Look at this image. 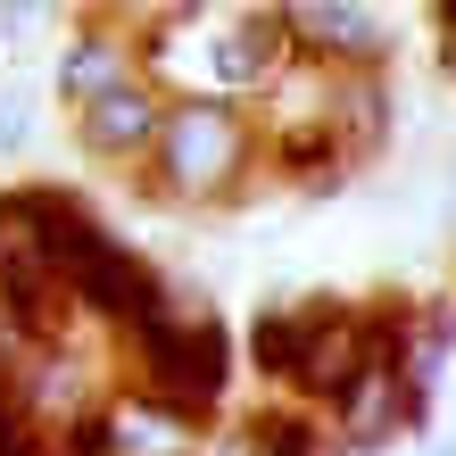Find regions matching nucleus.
<instances>
[{
  "label": "nucleus",
  "instance_id": "nucleus-11",
  "mask_svg": "<svg viewBox=\"0 0 456 456\" xmlns=\"http://www.w3.org/2000/svg\"><path fill=\"white\" fill-rule=\"evenodd\" d=\"M432 17H440V59H448V75H456V0H440Z\"/></svg>",
  "mask_w": 456,
  "mask_h": 456
},
{
  "label": "nucleus",
  "instance_id": "nucleus-3",
  "mask_svg": "<svg viewBox=\"0 0 456 456\" xmlns=\"http://www.w3.org/2000/svg\"><path fill=\"white\" fill-rule=\"evenodd\" d=\"M125 357H133V390H142L150 407H167V415H183V423H200V415L224 407L232 332L216 324V307L191 299V290H167V307L125 340Z\"/></svg>",
  "mask_w": 456,
  "mask_h": 456
},
{
  "label": "nucleus",
  "instance_id": "nucleus-13",
  "mask_svg": "<svg viewBox=\"0 0 456 456\" xmlns=\"http://www.w3.org/2000/svg\"><path fill=\"white\" fill-rule=\"evenodd\" d=\"M432 456H456V440H448V448H432Z\"/></svg>",
  "mask_w": 456,
  "mask_h": 456
},
{
  "label": "nucleus",
  "instance_id": "nucleus-1",
  "mask_svg": "<svg viewBox=\"0 0 456 456\" xmlns=\"http://www.w3.org/2000/svg\"><path fill=\"white\" fill-rule=\"evenodd\" d=\"M109 232L75 191L59 183H17L0 191V315L59 340V315L75 307V265Z\"/></svg>",
  "mask_w": 456,
  "mask_h": 456
},
{
  "label": "nucleus",
  "instance_id": "nucleus-8",
  "mask_svg": "<svg viewBox=\"0 0 456 456\" xmlns=\"http://www.w3.org/2000/svg\"><path fill=\"white\" fill-rule=\"evenodd\" d=\"M232 456H348L332 440V423H315V415H290V407H265L240 423V448Z\"/></svg>",
  "mask_w": 456,
  "mask_h": 456
},
{
  "label": "nucleus",
  "instance_id": "nucleus-6",
  "mask_svg": "<svg viewBox=\"0 0 456 456\" xmlns=\"http://www.w3.org/2000/svg\"><path fill=\"white\" fill-rule=\"evenodd\" d=\"M332 415H340V423H332V440H340L348 456H382L390 440H407L415 423H423V390L407 382V365H373Z\"/></svg>",
  "mask_w": 456,
  "mask_h": 456
},
{
  "label": "nucleus",
  "instance_id": "nucleus-12",
  "mask_svg": "<svg viewBox=\"0 0 456 456\" xmlns=\"http://www.w3.org/2000/svg\"><path fill=\"white\" fill-rule=\"evenodd\" d=\"M34 34V9H0V42H25Z\"/></svg>",
  "mask_w": 456,
  "mask_h": 456
},
{
  "label": "nucleus",
  "instance_id": "nucleus-7",
  "mask_svg": "<svg viewBox=\"0 0 456 456\" xmlns=\"http://www.w3.org/2000/svg\"><path fill=\"white\" fill-rule=\"evenodd\" d=\"M133 42H142L133 25H84V34L67 42V59H59V100H67V109H92L100 92H117V84H133V75H150Z\"/></svg>",
  "mask_w": 456,
  "mask_h": 456
},
{
  "label": "nucleus",
  "instance_id": "nucleus-10",
  "mask_svg": "<svg viewBox=\"0 0 456 456\" xmlns=\"http://www.w3.org/2000/svg\"><path fill=\"white\" fill-rule=\"evenodd\" d=\"M25 133H34V92L0 84V150H25Z\"/></svg>",
  "mask_w": 456,
  "mask_h": 456
},
{
  "label": "nucleus",
  "instance_id": "nucleus-4",
  "mask_svg": "<svg viewBox=\"0 0 456 456\" xmlns=\"http://www.w3.org/2000/svg\"><path fill=\"white\" fill-rule=\"evenodd\" d=\"M158 117H167V84L158 75H133V84L100 92L92 109H75V142H84L92 167H117V175H150V150H158Z\"/></svg>",
  "mask_w": 456,
  "mask_h": 456
},
{
  "label": "nucleus",
  "instance_id": "nucleus-9",
  "mask_svg": "<svg viewBox=\"0 0 456 456\" xmlns=\"http://www.w3.org/2000/svg\"><path fill=\"white\" fill-rule=\"evenodd\" d=\"M0 456H67V448H59V432H50L34 407L0 398Z\"/></svg>",
  "mask_w": 456,
  "mask_h": 456
},
{
  "label": "nucleus",
  "instance_id": "nucleus-5",
  "mask_svg": "<svg viewBox=\"0 0 456 456\" xmlns=\"http://www.w3.org/2000/svg\"><path fill=\"white\" fill-rule=\"evenodd\" d=\"M282 34H290V50H299L307 67L365 75L390 50V17L365 9V0H290V9H282Z\"/></svg>",
  "mask_w": 456,
  "mask_h": 456
},
{
  "label": "nucleus",
  "instance_id": "nucleus-2",
  "mask_svg": "<svg viewBox=\"0 0 456 456\" xmlns=\"http://www.w3.org/2000/svg\"><path fill=\"white\" fill-rule=\"evenodd\" d=\"M265 167V125L240 100H208V92H167L158 117V150H150V191L175 208H216L232 191H249V175Z\"/></svg>",
  "mask_w": 456,
  "mask_h": 456
}]
</instances>
